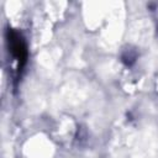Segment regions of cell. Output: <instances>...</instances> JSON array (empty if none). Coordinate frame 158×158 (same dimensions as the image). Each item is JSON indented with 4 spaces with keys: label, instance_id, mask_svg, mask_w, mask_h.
<instances>
[{
    "label": "cell",
    "instance_id": "6da1fadb",
    "mask_svg": "<svg viewBox=\"0 0 158 158\" xmlns=\"http://www.w3.org/2000/svg\"><path fill=\"white\" fill-rule=\"evenodd\" d=\"M6 42H7V48L9 53L11 54L12 59L17 64V73H20L28 58V51H27V44L21 35V32L14 30V28H7L6 30Z\"/></svg>",
    "mask_w": 158,
    "mask_h": 158
},
{
    "label": "cell",
    "instance_id": "7a4b0ae2",
    "mask_svg": "<svg viewBox=\"0 0 158 158\" xmlns=\"http://www.w3.org/2000/svg\"><path fill=\"white\" fill-rule=\"evenodd\" d=\"M137 57H138V54H137L136 49H133V48H127V49H125V51L122 52V54H121V60H122V63H123L126 67H132V65L136 63Z\"/></svg>",
    "mask_w": 158,
    "mask_h": 158
},
{
    "label": "cell",
    "instance_id": "3957f363",
    "mask_svg": "<svg viewBox=\"0 0 158 158\" xmlns=\"http://www.w3.org/2000/svg\"><path fill=\"white\" fill-rule=\"evenodd\" d=\"M157 35H158V27H157Z\"/></svg>",
    "mask_w": 158,
    "mask_h": 158
}]
</instances>
